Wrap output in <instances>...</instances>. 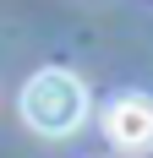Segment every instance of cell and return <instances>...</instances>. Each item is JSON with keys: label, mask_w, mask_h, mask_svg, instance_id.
Returning <instances> with one entry per match:
<instances>
[{"label": "cell", "mask_w": 153, "mask_h": 158, "mask_svg": "<svg viewBox=\"0 0 153 158\" xmlns=\"http://www.w3.org/2000/svg\"><path fill=\"white\" fill-rule=\"evenodd\" d=\"M104 131H109V142L126 147V153H148L153 147V98H142V93L115 98L109 114H104Z\"/></svg>", "instance_id": "7a4b0ae2"}, {"label": "cell", "mask_w": 153, "mask_h": 158, "mask_svg": "<svg viewBox=\"0 0 153 158\" xmlns=\"http://www.w3.org/2000/svg\"><path fill=\"white\" fill-rule=\"evenodd\" d=\"M82 114H88V93L71 71H38L22 87V120L38 136H66L82 126Z\"/></svg>", "instance_id": "6da1fadb"}]
</instances>
